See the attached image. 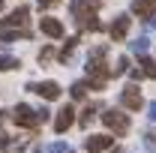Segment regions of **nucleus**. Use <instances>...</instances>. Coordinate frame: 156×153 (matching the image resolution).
Listing matches in <instances>:
<instances>
[{
    "mask_svg": "<svg viewBox=\"0 0 156 153\" xmlns=\"http://www.w3.org/2000/svg\"><path fill=\"white\" fill-rule=\"evenodd\" d=\"M45 153H69V147H66L63 141H51V144L45 147Z\"/></svg>",
    "mask_w": 156,
    "mask_h": 153,
    "instance_id": "a211bd4d",
    "label": "nucleus"
},
{
    "mask_svg": "<svg viewBox=\"0 0 156 153\" xmlns=\"http://www.w3.org/2000/svg\"><path fill=\"white\" fill-rule=\"evenodd\" d=\"M120 102H123L129 111H138V108L144 105V99H141V90H138L135 84H129V87H123V90H120Z\"/></svg>",
    "mask_w": 156,
    "mask_h": 153,
    "instance_id": "20e7f679",
    "label": "nucleus"
},
{
    "mask_svg": "<svg viewBox=\"0 0 156 153\" xmlns=\"http://www.w3.org/2000/svg\"><path fill=\"white\" fill-rule=\"evenodd\" d=\"M75 24L81 27V30H99L102 27V21L93 15V12H87V15H81V18H75Z\"/></svg>",
    "mask_w": 156,
    "mask_h": 153,
    "instance_id": "9b49d317",
    "label": "nucleus"
},
{
    "mask_svg": "<svg viewBox=\"0 0 156 153\" xmlns=\"http://www.w3.org/2000/svg\"><path fill=\"white\" fill-rule=\"evenodd\" d=\"M138 72H141V78H156V63L150 57L141 54V60H138Z\"/></svg>",
    "mask_w": 156,
    "mask_h": 153,
    "instance_id": "f8f14e48",
    "label": "nucleus"
},
{
    "mask_svg": "<svg viewBox=\"0 0 156 153\" xmlns=\"http://www.w3.org/2000/svg\"><path fill=\"white\" fill-rule=\"evenodd\" d=\"M111 153H123V150H111Z\"/></svg>",
    "mask_w": 156,
    "mask_h": 153,
    "instance_id": "bb28decb",
    "label": "nucleus"
},
{
    "mask_svg": "<svg viewBox=\"0 0 156 153\" xmlns=\"http://www.w3.org/2000/svg\"><path fill=\"white\" fill-rule=\"evenodd\" d=\"M93 117H96V105H87V108L81 111V126H90Z\"/></svg>",
    "mask_w": 156,
    "mask_h": 153,
    "instance_id": "dca6fc26",
    "label": "nucleus"
},
{
    "mask_svg": "<svg viewBox=\"0 0 156 153\" xmlns=\"http://www.w3.org/2000/svg\"><path fill=\"white\" fill-rule=\"evenodd\" d=\"M156 9V0H135L132 3V12H135L138 18H150Z\"/></svg>",
    "mask_w": 156,
    "mask_h": 153,
    "instance_id": "9d476101",
    "label": "nucleus"
},
{
    "mask_svg": "<svg viewBox=\"0 0 156 153\" xmlns=\"http://www.w3.org/2000/svg\"><path fill=\"white\" fill-rule=\"evenodd\" d=\"M144 147H147L150 153H156V132H147V135H144Z\"/></svg>",
    "mask_w": 156,
    "mask_h": 153,
    "instance_id": "6ab92c4d",
    "label": "nucleus"
},
{
    "mask_svg": "<svg viewBox=\"0 0 156 153\" xmlns=\"http://www.w3.org/2000/svg\"><path fill=\"white\" fill-rule=\"evenodd\" d=\"M15 66H21V63L12 57V54H0V72H6V69H15Z\"/></svg>",
    "mask_w": 156,
    "mask_h": 153,
    "instance_id": "2eb2a0df",
    "label": "nucleus"
},
{
    "mask_svg": "<svg viewBox=\"0 0 156 153\" xmlns=\"http://www.w3.org/2000/svg\"><path fill=\"white\" fill-rule=\"evenodd\" d=\"M36 3H39V9H51V6H54L57 0H36Z\"/></svg>",
    "mask_w": 156,
    "mask_h": 153,
    "instance_id": "4be33fe9",
    "label": "nucleus"
},
{
    "mask_svg": "<svg viewBox=\"0 0 156 153\" xmlns=\"http://www.w3.org/2000/svg\"><path fill=\"white\" fill-rule=\"evenodd\" d=\"M129 24H132V18H129V15H117L114 24L108 27L111 39H114V42H123V39H126V33H129Z\"/></svg>",
    "mask_w": 156,
    "mask_h": 153,
    "instance_id": "423d86ee",
    "label": "nucleus"
},
{
    "mask_svg": "<svg viewBox=\"0 0 156 153\" xmlns=\"http://www.w3.org/2000/svg\"><path fill=\"white\" fill-rule=\"evenodd\" d=\"M147 45H150V42H147V36H138V39H132V42H129V51L144 54V51H147Z\"/></svg>",
    "mask_w": 156,
    "mask_h": 153,
    "instance_id": "4468645a",
    "label": "nucleus"
},
{
    "mask_svg": "<svg viewBox=\"0 0 156 153\" xmlns=\"http://www.w3.org/2000/svg\"><path fill=\"white\" fill-rule=\"evenodd\" d=\"M39 30H42L45 36H51V39L63 36V24H60L57 18H39Z\"/></svg>",
    "mask_w": 156,
    "mask_h": 153,
    "instance_id": "1a4fd4ad",
    "label": "nucleus"
},
{
    "mask_svg": "<svg viewBox=\"0 0 156 153\" xmlns=\"http://www.w3.org/2000/svg\"><path fill=\"white\" fill-rule=\"evenodd\" d=\"M72 123H75V111H72V105H63V108L57 111V117H54V129H57V132H66Z\"/></svg>",
    "mask_w": 156,
    "mask_h": 153,
    "instance_id": "0eeeda50",
    "label": "nucleus"
},
{
    "mask_svg": "<svg viewBox=\"0 0 156 153\" xmlns=\"http://www.w3.org/2000/svg\"><path fill=\"white\" fill-rule=\"evenodd\" d=\"M147 30H156V12L150 15V18H147Z\"/></svg>",
    "mask_w": 156,
    "mask_h": 153,
    "instance_id": "393cba45",
    "label": "nucleus"
},
{
    "mask_svg": "<svg viewBox=\"0 0 156 153\" xmlns=\"http://www.w3.org/2000/svg\"><path fill=\"white\" fill-rule=\"evenodd\" d=\"M147 117H150V120H156V102H150V108H147Z\"/></svg>",
    "mask_w": 156,
    "mask_h": 153,
    "instance_id": "b1692460",
    "label": "nucleus"
},
{
    "mask_svg": "<svg viewBox=\"0 0 156 153\" xmlns=\"http://www.w3.org/2000/svg\"><path fill=\"white\" fill-rule=\"evenodd\" d=\"M87 90H90V84H87V81H75L69 93H72V99H84V96H87Z\"/></svg>",
    "mask_w": 156,
    "mask_h": 153,
    "instance_id": "ddd939ff",
    "label": "nucleus"
},
{
    "mask_svg": "<svg viewBox=\"0 0 156 153\" xmlns=\"http://www.w3.org/2000/svg\"><path fill=\"white\" fill-rule=\"evenodd\" d=\"M27 15H30V9L27 6H18L15 12H9L6 18H0V30H18L27 24Z\"/></svg>",
    "mask_w": 156,
    "mask_h": 153,
    "instance_id": "f03ea898",
    "label": "nucleus"
},
{
    "mask_svg": "<svg viewBox=\"0 0 156 153\" xmlns=\"http://www.w3.org/2000/svg\"><path fill=\"white\" fill-rule=\"evenodd\" d=\"M36 114H39V123H45V120H48V108H39Z\"/></svg>",
    "mask_w": 156,
    "mask_h": 153,
    "instance_id": "5701e85b",
    "label": "nucleus"
},
{
    "mask_svg": "<svg viewBox=\"0 0 156 153\" xmlns=\"http://www.w3.org/2000/svg\"><path fill=\"white\" fill-rule=\"evenodd\" d=\"M75 42H78V39H66V45H63V51H60V60H63V63L72 57V51H75Z\"/></svg>",
    "mask_w": 156,
    "mask_h": 153,
    "instance_id": "f3484780",
    "label": "nucleus"
},
{
    "mask_svg": "<svg viewBox=\"0 0 156 153\" xmlns=\"http://www.w3.org/2000/svg\"><path fill=\"white\" fill-rule=\"evenodd\" d=\"M102 123H105L114 135H126V129H129V117L123 114V111H117V108L102 111Z\"/></svg>",
    "mask_w": 156,
    "mask_h": 153,
    "instance_id": "f257e3e1",
    "label": "nucleus"
},
{
    "mask_svg": "<svg viewBox=\"0 0 156 153\" xmlns=\"http://www.w3.org/2000/svg\"><path fill=\"white\" fill-rule=\"evenodd\" d=\"M123 72H129V60H126V57H120L117 66H114V75H123Z\"/></svg>",
    "mask_w": 156,
    "mask_h": 153,
    "instance_id": "aec40b11",
    "label": "nucleus"
},
{
    "mask_svg": "<svg viewBox=\"0 0 156 153\" xmlns=\"http://www.w3.org/2000/svg\"><path fill=\"white\" fill-rule=\"evenodd\" d=\"M12 114V120L18 123V126H27V129H33V126H39V114L30 108V105H18L15 111H9Z\"/></svg>",
    "mask_w": 156,
    "mask_h": 153,
    "instance_id": "7ed1b4c3",
    "label": "nucleus"
},
{
    "mask_svg": "<svg viewBox=\"0 0 156 153\" xmlns=\"http://www.w3.org/2000/svg\"><path fill=\"white\" fill-rule=\"evenodd\" d=\"M30 93H39L42 99H57L60 96V84L57 81H42V84H27Z\"/></svg>",
    "mask_w": 156,
    "mask_h": 153,
    "instance_id": "39448f33",
    "label": "nucleus"
},
{
    "mask_svg": "<svg viewBox=\"0 0 156 153\" xmlns=\"http://www.w3.org/2000/svg\"><path fill=\"white\" fill-rule=\"evenodd\" d=\"M51 57H54V51H51V48H42V51H39V60H42V63H48Z\"/></svg>",
    "mask_w": 156,
    "mask_h": 153,
    "instance_id": "412c9836",
    "label": "nucleus"
},
{
    "mask_svg": "<svg viewBox=\"0 0 156 153\" xmlns=\"http://www.w3.org/2000/svg\"><path fill=\"white\" fill-rule=\"evenodd\" d=\"M111 144H114V138H111V135H90L84 147H87V153H102V150H108Z\"/></svg>",
    "mask_w": 156,
    "mask_h": 153,
    "instance_id": "6e6552de",
    "label": "nucleus"
},
{
    "mask_svg": "<svg viewBox=\"0 0 156 153\" xmlns=\"http://www.w3.org/2000/svg\"><path fill=\"white\" fill-rule=\"evenodd\" d=\"M6 144H9V138H6V132H3V129H0V150H3Z\"/></svg>",
    "mask_w": 156,
    "mask_h": 153,
    "instance_id": "a878e982",
    "label": "nucleus"
}]
</instances>
